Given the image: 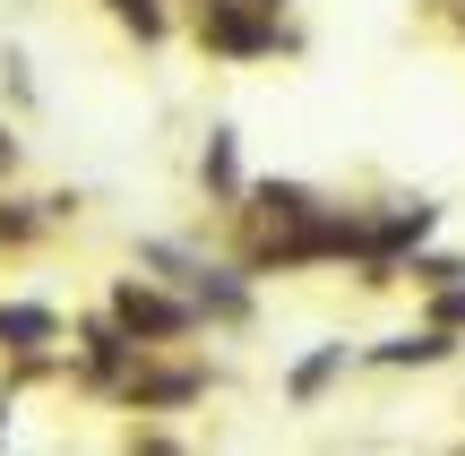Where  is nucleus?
I'll return each mask as SVG.
<instances>
[{
	"label": "nucleus",
	"mask_w": 465,
	"mask_h": 456,
	"mask_svg": "<svg viewBox=\"0 0 465 456\" xmlns=\"http://www.w3.org/2000/svg\"><path fill=\"white\" fill-rule=\"evenodd\" d=\"M121 327H130V336H190V319H199V310L190 302H164V293H138V285H121Z\"/></svg>",
	"instance_id": "f257e3e1"
},
{
	"label": "nucleus",
	"mask_w": 465,
	"mask_h": 456,
	"mask_svg": "<svg viewBox=\"0 0 465 456\" xmlns=\"http://www.w3.org/2000/svg\"><path fill=\"white\" fill-rule=\"evenodd\" d=\"M336 371H345V344H328V354H319V362H302V371H293V396H302V405H311V396L328 388Z\"/></svg>",
	"instance_id": "f03ea898"
},
{
	"label": "nucleus",
	"mask_w": 465,
	"mask_h": 456,
	"mask_svg": "<svg viewBox=\"0 0 465 456\" xmlns=\"http://www.w3.org/2000/svg\"><path fill=\"white\" fill-rule=\"evenodd\" d=\"M431 327H449V336L465 327V285H457V276H449V285H431Z\"/></svg>",
	"instance_id": "7ed1b4c3"
},
{
	"label": "nucleus",
	"mask_w": 465,
	"mask_h": 456,
	"mask_svg": "<svg viewBox=\"0 0 465 456\" xmlns=\"http://www.w3.org/2000/svg\"><path fill=\"white\" fill-rule=\"evenodd\" d=\"M113 9H121V17H130V26H138V34H155V0H113Z\"/></svg>",
	"instance_id": "20e7f679"
},
{
	"label": "nucleus",
	"mask_w": 465,
	"mask_h": 456,
	"mask_svg": "<svg viewBox=\"0 0 465 456\" xmlns=\"http://www.w3.org/2000/svg\"><path fill=\"white\" fill-rule=\"evenodd\" d=\"M0 164H9V138H0Z\"/></svg>",
	"instance_id": "39448f33"
}]
</instances>
